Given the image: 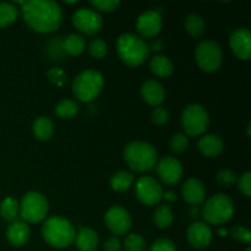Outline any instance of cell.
I'll use <instances>...</instances> for the list:
<instances>
[{
    "label": "cell",
    "instance_id": "obj_1",
    "mask_svg": "<svg viewBox=\"0 0 251 251\" xmlns=\"http://www.w3.org/2000/svg\"><path fill=\"white\" fill-rule=\"evenodd\" d=\"M24 21L39 33H50L60 27L63 11L58 2L51 0H31L21 5Z\"/></svg>",
    "mask_w": 251,
    "mask_h": 251
},
{
    "label": "cell",
    "instance_id": "obj_2",
    "mask_svg": "<svg viewBox=\"0 0 251 251\" xmlns=\"http://www.w3.org/2000/svg\"><path fill=\"white\" fill-rule=\"evenodd\" d=\"M42 237L50 247L64 249L75 242L76 232L74 226L66 218L54 216L46 220L42 226Z\"/></svg>",
    "mask_w": 251,
    "mask_h": 251
},
{
    "label": "cell",
    "instance_id": "obj_3",
    "mask_svg": "<svg viewBox=\"0 0 251 251\" xmlns=\"http://www.w3.org/2000/svg\"><path fill=\"white\" fill-rule=\"evenodd\" d=\"M117 51L122 61L129 66H140L149 59L150 47L141 37L124 33L118 38Z\"/></svg>",
    "mask_w": 251,
    "mask_h": 251
},
{
    "label": "cell",
    "instance_id": "obj_4",
    "mask_svg": "<svg viewBox=\"0 0 251 251\" xmlns=\"http://www.w3.org/2000/svg\"><path fill=\"white\" fill-rule=\"evenodd\" d=\"M124 159L134 172L151 171L157 164L158 154L151 144L145 141H132L124 149Z\"/></svg>",
    "mask_w": 251,
    "mask_h": 251
},
{
    "label": "cell",
    "instance_id": "obj_5",
    "mask_svg": "<svg viewBox=\"0 0 251 251\" xmlns=\"http://www.w3.org/2000/svg\"><path fill=\"white\" fill-rule=\"evenodd\" d=\"M104 86V78L96 70H85L78 74L73 83V93L85 103H91L100 96Z\"/></svg>",
    "mask_w": 251,
    "mask_h": 251
},
{
    "label": "cell",
    "instance_id": "obj_6",
    "mask_svg": "<svg viewBox=\"0 0 251 251\" xmlns=\"http://www.w3.org/2000/svg\"><path fill=\"white\" fill-rule=\"evenodd\" d=\"M234 202L226 194H217L208 199L202 210V216L207 225L221 226L229 222L234 216Z\"/></svg>",
    "mask_w": 251,
    "mask_h": 251
},
{
    "label": "cell",
    "instance_id": "obj_7",
    "mask_svg": "<svg viewBox=\"0 0 251 251\" xmlns=\"http://www.w3.org/2000/svg\"><path fill=\"white\" fill-rule=\"evenodd\" d=\"M49 205L46 196L37 191L25 194L20 202V217L25 223H39L46 220Z\"/></svg>",
    "mask_w": 251,
    "mask_h": 251
},
{
    "label": "cell",
    "instance_id": "obj_8",
    "mask_svg": "<svg viewBox=\"0 0 251 251\" xmlns=\"http://www.w3.org/2000/svg\"><path fill=\"white\" fill-rule=\"evenodd\" d=\"M181 125L189 136L196 137L205 134L210 125L207 110L201 104H189L181 114Z\"/></svg>",
    "mask_w": 251,
    "mask_h": 251
},
{
    "label": "cell",
    "instance_id": "obj_9",
    "mask_svg": "<svg viewBox=\"0 0 251 251\" xmlns=\"http://www.w3.org/2000/svg\"><path fill=\"white\" fill-rule=\"evenodd\" d=\"M196 63L205 73H215L223 61L222 49L215 41H203L196 47Z\"/></svg>",
    "mask_w": 251,
    "mask_h": 251
},
{
    "label": "cell",
    "instance_id": "obj_10",
    "mask_svg": "<svg viewBox=\"0 0 251 251\" xmlns=\"http://www.w3.org/2000/svg\"><path fill=\"white\" fill-rule=\"evenodd\" d=\"M135 195L144 205L153 206L162 200L163 190L161 184L152 176H141L135 184Z\"/></svg>",
    "mask_w": 251,
    "mask_h": 251
},
{
    "label": "cell",
    "instance_id": "obj_11",
    "mask_svg": "<svg viewBox=\"0 0 251 251\" xmlns=\"http://www.w3.org/2000/svg\"><path fill=\"white\" fill-rule=\"evenodd\" d=\"M73 24L80 32L92 36L102 29L103 20L96 10L81 7L73 15Z\"/></svg>",
    "mask_w": 251,
    "mask_h": 251
},
{
    "label": "cell",
    "instance_id": "obj_12",
    "mask_svg": "<svg viewBox=\"0 0 251 251\" xmlns=\"http://www.w3.org/2000/svg\"><path fill=\"white\" fill-rule=\"evenodd\" d=\"M104 222L114 235L126 234L132 225L130 213L120 206H113L105 212Z\"/></svg>",
    "mask_w": 251,
    "mask_h": 251
},
{
    "label": "cell",
    "instance_id": "obj_13",
    "mask_svg": "<svg viewBox=\"0 0 251 251\" xmlns=\"http://www.w3.org/2000/svg\"><path fill=\"white\" fill-rule=\"evenodd\" d=\"M157 174L166 185L174 186L180 181L183 176V167L178 159L167 156L157 164Z\"/></svg>",
    "mask_w": 251,
    "mask_h": 251
},
{
    "label": "cell",
    "instance_id": "obj_14",
    "mask_svg": "<svg viewBox=\"0 0 251 251\" xmlns=\"http://www.w3.org/2000/svg\"><path fill=\"white\" fill-rule=\"evenodd\" d=\"M136 29L144 38H153L162 29V16L156 10L142 12L136 22Z\"/></svg>",
    "mask_w": 251,
    "mask_h": 251
},
{
    "label": "cell",
    "instance_id": "obj_15",
    "mask_svg": "<svg viewBox=\"0 0 251 251\" xmlns=\"http://www.w3.org/2000/svg\"><path fill=\"white\" fill-rule=\"evenodd\" d=\"M229 46L240 60H249L251 55V33L247 27L238 28L230 34Z\"/></svg>",
    "mask_w": 251,
    "mask_h": 251
},
{
    "label": "cell",
    "instance_id": "obj_16",
    "mask_svg": "<svg viewBox=\"0 0 251 251\" xmlns=\"http://www.w3.org/2000/svg\"><path fill=\"white\" fill-rule=\"evenodd\" d=\"M189 244L198 250L206 249L212 240V229L205 222H194L186 232Z\"/></svg>",
    "mask_w": 251,
    "mask_h": 251
},
{
    "label": "cell",
    "instance_id": "obj_17",
    "mask_svg": "<svg viewBox=\"0 0 251 251\" xmlns=\"http://www.w3.org/2000/svg\"><path fill=\"white\" fill-rule=\"evenodd\" d=\"M183 198L189 205L198 206L202 203L206 199V189L202 181L196 178H190L184 183L183 189Z\"/></svg>",
    "mask_w": 251,
    "mask_h": 251
},
{
    "label": "cell",
    "instance_id": "obj_18",
    "mask_svg": "<svg viewBox=\"0 0 251 251\" xmlns=\"http://www.w3.org/2000/svg\"><path fill=\"white\" fill-rule=\"evenodd\" d=\"M141 96L147 104L152 107H159L166 97V91L158 81L147 80L141 86Z\"/></svg>",
    "mask_w": 251,
    "mask_h": 251
},
{
    "label": "cell",
    "instance_id": "obj_19",
    "mask_svg": "<svg viewBox=\"0 0 251 251\" xmlns=\"http://www.w3.org/2000/svg\"><path fill=\"white\" fill-rule=\"evenodd\" d=\"M29 227L27 223L22 222V221H16V222L11 223L7 228L6 238L7 242L15 248L24 247L29 239Z\"/></svg>",
    "mask_w": 251,
    "mask_h": 251
},
{
    "label": "cell",
    "instance_id": "obj_20",
    "mask_svg": "<svg viewBox=\"0 0 251 251\" xmlns=\"http://www.w3.org/2000/svg\"><path fill=\"white\" fill-rule=\"evenodd\" d=\"M75 243L80 251H96L100 245V238L96 230L82 227L76 233Z\"/></svg>",
    "mask_w": 251,
    "mask_h": 251
},
{
    "label": "cell",
    "instance_id": "obj_21",
    "mask_svg": "<svg viewBox=\"0 0 251 251\" xmlns=\"http://www.w3.org/2000/svg\"><path fill=\"white\" fill-rule=\"evenodd\" d=\"M199 150L202 154H205L206 157H216L223 151V145L222 139L217 135L208 134L203 135L200 140H199L198 144Z\"/></svg>",
    "mask_w": 251,
    "mask_h": 251
},
{
    "label": "cell",
    "instance_id": "obj_22",
    "mask_svg": "<svg viewBox=\"0 0 251 251\" xmlns=\"http://www.w3.org/2000/svg\"><path fill=\"white\" fill-rule=\"evenodd\" d=\"M150 69L158 77H168L173 74L174 66L168 56L156 55L150 61Z\"/></svg>",
    "mask_w": 251,
    "mask_h": 251
},
{
    "label": "cell",
    "instance_id": "obj_23",
    "mask_svg": "<svg viewBox=\"0 0 251 251\" xmlns=\"http://www.w3.org/2000/svg\"><path fill=\"white\" fill-rule=\"evenodd\" d=\"M32 131L39 141H48L54 131L53 122L48 117L37 118L32 125Z\"/></svg>",
    "mask_w": 251,
    "mask_h": 251
},
{
    "label": "cell",
    "instance_id": "obj_24",
    "mask_svg": "<svg viewBox=\"0 0 251 251\" xmlns=\"http://www.w3.org/2000/svg\"><path fill=\"white\" fill-rule=\"evenodd\" d=\"M0 216L4 221L10 223H14L20 217V203L16 199L9 198L4 199L0 205Z\"/></svg>",
    "mask_w": 251,
    "mask_h": 251
},
{
    "label": "cell",
    "instance_id": "obj_25",
    "mask_svg": "<svg viewBox=\"0 0 251 251\" xmlns=\"http://www.w3.org/2000/svg\"><path fill=\"white\" fill-rule=\"evenodd\" d=\"M86 47V42L82 36L77 33H71L63 41L64 51L69 55L78 56L83 53Z\"/></svg>",
    "mask_w": 251,
    "mask_h": 251
},
{
    "label": "cell",
    "instance_id": "obj_26",
    "mask_svg": "<svg viewBox=\"0 0 251 251\" xmlns=\"http://www.w3.org/2000/svg\"><path fill=\"white\" fill-rule=\"evenodd\" d=\"M132 183H134V174L126 171L117 172L110 178V188L117 193H124L129 190Z\"/></svg>",
    "mask_w": 251,
    "mask_h": 251
},
{
    "label": "cell",
    "instance_id": "obj_27",
    "mask_svg": "<svg viewBox=\"0 0 251 251\" xmlns=\"http://www.w3.org/2000/svg\"><path fill=\"white\" fill-rule=\"evenodd\" d=\"M185 29L190 36L198 37L202 36L203 32H205V21L201 16L196 14H190L185 17Z\"/></svg>",
    "mask_w": 251,
    "mask_h": 251
},
{
    "label": "cell",
    "instance_id": "obj_28",
    "mask_svg": "<svg viewBox=\"0 0 251 251\" xmlns=\"http://www.w3.org/2000/svg\"><path fill=\"white\" fill-rule=\"evenodd\" d=\"M153 222L159 229H166L173 222V212L167 205H161L156 208L153 213Z\"/></svg>",
    "mask_w": 251,
    "mask_h": 251
},
{
    "label": "cell",
    "instance_id": "obj_29",
    "mask_svg": "<svg viewBox=\"0 0 251 251\" xmlns=\"http://www.w3.org/2000/svg\"><path fill=\"white\" fill-rule=\"evenodd\" d=\"M78 109H80V107H78V104L75 100H63L55 105L54 112L61 119H71V118L77 114Z\"/></svg>",
    "mask_w": 251,
    "mask_h": 251
},
{
    "label": "cell",
    "instance_id": "obj_30",
    "mask_svg": "<svg viewBox=\"0 0 251 251\" xmlns=\"http://www.w3.org/2000/svg\"><path fill=\"white\" fill-rule=\"evenodd\" d=\"M17 16H19V9L14 4L0 2V28L14 24Z\"/></svg>",
    "mask_w": 251,
    "mask_h": 251
},
{
    "label": "cell",
    "instance_id": "obj_31",
    "mask_svg": "<svg viewBox=\"0 0 251 251\" xmlns=\"http://www.w3.org/2000/svg\"><path fill=\"white\" fill-rule=\"evenodd\" d=\"M125 251H145L146 250V240L136 233L126 235L124 240Z\"/></svg>",
    "mask_w": 251,
    "mask_h": 251
},
{
    "label": "cell",
    "instance_id": "obj_32",
    "mask_svg": "<svg viewBox=\"0 0 251 251\" xmlns=\"http://www.w3.org/2000/svg\"><path fill=\"white\" fill-rule=\"evenodd\" d=\"M88 51L95 59H102L107 55V43L100 38H95L88 44Z\"/></svg>",
    "mask_w": 251,
    "mask_h": 251
},
{
    "label": "cell",
    "instance_id": "obj_33",
    "mask_svg": "<svg viewBox=\"0 0 251 251\" xmlns=\"http://www.w3.org/2000/svg\"><path fill=\"white\" fill-rule=\"evenodd\" d=\"M189 146V140L185 135L183 134H176L174 136H172V139L169 140V149L171 151H173L174 153H181V152L185 151Z\"/></svg>",
    "mask_w": 251,
    "mask_h": 251
},
{
    "label": "cell",
    "instance_id": "obj_34",
    "mask_svg": "<svg viewBox=\"0 0 251 251\" xmlns=\"http://www.w3.org/2000/svg\"><path fill=\"white\" fill-rule=\"evenodd\" d=\"M91 5L100 11L113 12L119 7L120 1L118 0H95V1H91Z\"/></svg>",
    "mask_w": 251,
    "mask_h": 251
},
{
    "label": "cell",
    "instance_id": "obj_35",
    "mask_svg": "<svg viewBox=\"0 0 251 251\" xmlns=\"http://www.w3.org/2000/svg\"><path fill=\"white\" fill-rule=\"evenodd\" d=\"M217 180L221 185L230 186L238 181V176L230 169H223L217 174Z\"/></svg>",
    "mask_w": 251,
    "mask_h": 251
},
{
    "label": "cell",
    "instance_id": "obj_36",
    "mask_svg": "<svg viewBox=\"0 0 251 251\" xmlns=\"http://www.w3.org/2000/svg\"><path fill=\"white\" fill-rule=\"evenodd\" d=\"M150 251H176V245L168 238H159L150 248Z\"/></svg>",
    "mask_w": 251,
    "mask_h": 251
},
{
    "label": "cell",
    "instance_id": "obj_37",
    "mask_svg": "<svg viewBox=\"0 0 251 251\" xmlns=\"http://www.w3.org/2000/svg\"><path fill=\"white\" fill-rule=\"evenodd\" d=\"M230 235H232L235 240L245 243V244H249L251 242V233L247 229V228L240 227V226H237V227L232 228V230H230Z\"/></svg>",
    "mask_w": 251,
    "mask_h": 251
},
{
    "label": "cell",
    "instance_id": "obj_38",
    "mask_svg": "<svg viewBox=\"0 0 251 251\" xmlns=\"http://www.w3.org/2000/svg\"><path fill=\"white\" fill-rule=\"evenodd\" d=\"M151 117H152V122H153L156 125H164L167 122H168L169 114H168V110H167L166 108L159 105V107L154 108Z\"/></svg>",
    "mask_w": 251,
    "mask_h": 251
},
{
    "label": "cell",
    "instance_id": "obj_39",
    "mask_svg": "<svg viewBox=\"0 0 251 251\" xmlns=\"http://www.w3.org/2000/svg\"><path fill=\"white\" fill-rule=\"evenodd\" d=\"M48 78L50 82L55 83L56 86H63L66 81V76L64 71L59 68H53L48 71Z\"/></svg>",
    "mask_w": 251,
    "mask_h": 251
},
{
    "label": "cell",
    "instance_id": "obj_40",
    "mask_svg": "<svg viewBox=\"0 0 251 251\" xmlns=\"http://www.w3.org/2000/svg\"><path fill=\"white\" fill-rule=\"evenodd\" d=\"M238 185H239L240 191H242L245 196L251 195V173L250 172H247V173H244L239 179H238Z\"/></svg>",
    "mask_w": 251,
    "mask_h": 251
},
{
    "label": "cell",
    "instance_id": "obj_41",
    "mask_svg": "<svg viewBox=\"0 0 251 251\" xmlns=\"http://www.w3.org/2000/svg\"><path fill=\"white\" fill-rule=\"evenodd\" d=\"M122 250V243L118 237H110L105 240L103 245V251H120Z\"/></svg>",
    "mask_w": 251,
    "mask_h": 251
},
{
    "label": "cell",
    "instance_id": "obj_42",
    "mask_svg": "<svg viewBox=\"0 0 251 251\" xmlns=\"http://www.w3.org/2000/svg\"><path fill=\"white\" fill-rule=\"evenodd\" d=\"M162 199H164V200L168 201V202H173V201H176L178 196H176V194L174 193L173 190H167L164 191L163 195H162Z\"/></svg>",
    "mask_w": 251,
    "mask_h": 251
},
{
    "label": "cell",
    "instance_id": "obj_43",
    "mask_svg": "<svg viewBox=\"0 0 251 251\" xmlns=\"http://www.w3.org/2000/svg\"><path fill=\"white\" fill-rule=\"evenodd\" d=\"M190 213H191V217L198 218V217H199V210H198V206H191Z\"/></svg>",
    "mask_w": 251,
    "mask_h": 251
},
{
    "label": "cell",
    "instance_id": "obj_44",
    "mask_svg": "<svg viewBox=\"0 0 251 251\" xmlns=\"http://www.w3.org/2000/svg\"><path fill=\"white\" fill-rule=\"evenodd\" d=\"M161 42H157V43H153L152 44V49H153L154 51H158L161 50Z\"/></svg>",
    "mask_w": 251,
    "mask_h": 251
},
{
    "label": "cell",
    "instance_id": "obj_45",
    "mask_svg": "<svg viewBox=\"0 0 251 251\" xmlns=\"http://www.w3.org/2000/svg\"><path fill=\"white\" fill-rule=\"evenodd\" d=\"M218 234H220L221 237H226V235H227V230H226V229H220V230H218Z\"/></svg>",
    "mask_w": 251,
    "mask_h": 251
},
{
    "label": "cell",
    "instance_id": "obj_46",
    "mask_svg": "<svg viewBox=\"0 0 251 251\" xmlns=\"http://www.w3.org/2000/svg\"><path fill=\"white\" fill-rule=\"evenodd\" d=\"M245 251H251V249H250V248H248V249H247V250H245Z\"/></svg>",
    "mask_w": 251,
    "mask_h": 251
}]
</instances>
